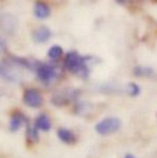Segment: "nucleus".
Returning <instances> with one entry per match:
<instances>
[{"label": "nucleus", "mask_w": 157, "mask_h": 158, "mask_svg": "<svg viewBox=\"0 0 157 158\" xmlns=\"http://www.w3.org/2000/svg\"><path fill=\"white\" fill-rule=\"evenodd\" d=\"M121 128V121L116 117H108L106 119H102L95 125V131L102 136H107V135L116 133L118 129Z\"/></svg>", "instance_id": "nucleus-1"}, {"label": "nucleus", "mask_w": 157, "mask_h": 158, "mask_svg": "<svg viewBox=\"0 0 157 158\" xmlns=\"http://www.w3.org/2000/svg\"><path fill=\"white\" fill-rule=\"evenodd\" d=\"M79 93L81 92L78 89H63V90H60V92L53 94L52 103L54 104V106H58V107L67 106V104H70V103L77 100Z\"/></svg>", "instance_id": "nucleus-2"}, {"label": "nucleus", "mask_w": 157, "mask_h": 158, "mask_svg": "<svg viewBox=\"0 0 157 158\" xmlns=\"http://www.w3.org/2000/svg\"><path fill=\"white\" fill-rule=\"evenodd\" d=\"M83 65V57H81L77 52H70L67 53L66 58H64V67L68 72L71 74H77Z\"/></svg>", "instance_id": "nucleus-3"}, {"label": "nucleus", "mask_w": 157, "mask_h": 158, "mask_svg": "<svg viewBox=\"0 0 157 158\" xmlns=\"http://www.w3.org/2000/svg\"><path fill=\"white\" fill-rule=\"evenodd\" d=\"M36 75H38L39 81H42L43 83H50L52 81H54V78L57 77V71L53 65L46 63H39L38 68H36Z\"/></svg>", "instance_id": "nucleus-4"}, {"label": "nucleus", "mask_w": 157, "mask_h": 158, "mask_svg": "<svg viewBox=\"0 0 157 158\" xmlns=\"http://www.w3.org/2000/svg\"><path fill=\"white\" fill-rule=\"evenodd\" d=\"M24 103L27 104L28 107L38 108V107H40L42 103H43V97H42V94L39 93V90L31 87V89H27L24 92Z\"/></svg>", "instance_id": "nucleus-5"}, {"label": "nucleus", "mask_w": 157, "mask_h": 158, "mask_svg": "<svg viewBox=\"0 0 157 158\" xmlns=\"http://www.w3.org/2000/svg\"><path fill=\"white\" fill-rule=\"evenodd\" d=\"M24 122H28V119L25 118V115L22 114L21 111H15L10 118V131L17 132L19 128H21V125Z\"/></svg>", "instance_id": "nucleus-6"}, {"label": "nucleus", "mask_w": 157, "mask_h": 158, "mask_svg": "<svg viewBox=\"0 0 157 158\" xmlns=\"http://www.w3.org/2000/svg\"><path fill=\"white\" fill-rule=\"evenodd\" d=\"M52 36V32L47 27H39L36 28L35 31L32 32V38L35 42H40V43H45L47 39Z\"/></svg>", "instance_id": "nucleus-7"}, {"label": "nucleus", "mask_w": 157, "mask_h": 158, "mask_svg": "<svg viewBox=\"0 0 157 158\" xmlns=\"http://www.w3.org/2000/svg\"><path fill=\"white\" fill-rule=\"evenodd\" d=\"M33 15L39 19H43V18H47L50 15V7L43 2H38L33 7Z\"/></svg>", "instance_id": "nucleus-8"}, {"label": "nucleus", "mask_w": 157, "mask_h": 158, "mask_svg": "<svg viewBox=\"0 0 157 158\" xmlns=\"http://www.w3.org/2000/svg\"><path fill=\"white\" fill-rule=\"evenodd\" d=\"M33 123H35V126H36V129H38V131L40 129V131H43V132L50 131V126H52V123H50V118L47 117L46 114L38 115Z\"/></svg>", "instance_id": "nucleus-9"}, {"label": "nucleus", "mask_w": 157, "mask_h": 158, "mask_svg": "<svg viewBox=\"0 0 157 158\" xmlns=\"http://www.w3.org/2000/svg\"><path fill=\"white\" fill-rule=\"evenodd\" d=\"M57 136L58 139L61 140V142L67 143V144H72V143H75V135L72 133L71 131H68V129L66 128H60L57 131Z\"/></svg>", "instance_id": "nucleus-10"}, {"label": "nucleus", "mask_w": 157, "mask_h": 158, "mask_svg": "<svg viewBox=\"0 0 157 158\" xmlns=\"http://www.w3.org/2000/svg\"><path fill=\"white\" fill-rule=\"evenodd\" d=\"M0 77L4 78V79H7V81H10V82H15L17 81L14 72L11 71V69L8 68L6 64H3V63H0Z\"/></svg>", "instance_id": "nucleus-11"}, {"label": "nucleus", "mask_w": 157, "mask_h": 158, "mask_svg": "<svg viewBox=\"0 0 157 158\" xmlns=\"http://www.w3.org/2000/svg\"><path fill=\"white\" fill-rule=\"evenodd\" d=\"M27 137L31 140V142H38V140H39L38 129H36L35 123L27 122Z\"/></svg>", "instance_id": "nucleus-12"}, {"label": "nucleus", "mask_w": 157, "mask_h": 158, "mask_svg": "<svg viewBox=\"0 0 157 158\" xmlns=\"http://www.w3.org/2000/svg\"><path fill=\"white\" fill-rule=\"evenodd\" d=\"M134 75L135 77H152L153 69L152 68H145V67H135L134 68Z\"/></svg>", "instance_id": "nucleus-13"}, {"label": "nucleus", "mask_w": 157, "mask_h": 158, "mask_svg": "<svg viewBox=\"0 0 157 158\" xmlns=\"http://www.w3.org/2000/svg\"><path fill=\"white\" fill-rule=\"evenodd\" d=\"M47 56H49V58H52V60H58V58L63 56V49H61L60 46H53L49 49Z\"/></svg>", "instance_id": "nucleus-14"}, {"label": "nucleus", "mask_w": 157, "mask_h": 158, "mask_svg": "<svg viewBox=\"0 0 157 158\" xmlns=\"http://www.w3.org/2000/svg\"><path fill=\"white\" fill-rule=\"evenodd\" d=\"M128 92H129V96H132V97H136V96L141 93V87L138 86L136 83H129L128 85Z\"/></svg>", "instance_id": "nucleus-15"}, {"label": "nucleus", "mask_w": 157, "mask_h": 158, "mask_svg": "<svg viewBox=\"0 0 157 158\" xmlns=\"http://www.w3.org/2000/svg\"><path fill=\"white\" fill-rule=\"evenodd\" d=\"M6 49V46H4V43H3L2 40H0V52H3V50Z\"/></svg>", "instance_id": "nucleus-16"}, {"label": "nucleus", "mask_w": 157, "mask_h": 158, "mask_svg": "<svg viewBox=\"0 0 157 158\" xmlns=\"http://www.w3.org/2000/svg\"><path fill=\"white\" fill-rule=\"evenodd\" d=\"M124 158H135V157H134V156H132V154H127V156H125Z\"/></svg>", "instance_id": "nucleus-17"}]
</instances>
